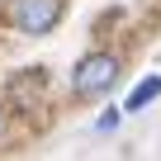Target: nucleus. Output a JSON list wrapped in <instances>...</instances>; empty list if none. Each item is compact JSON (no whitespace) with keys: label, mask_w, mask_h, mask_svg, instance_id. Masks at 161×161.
Returning <instances> with one entry per match:
<instances>
[{"label":"nucleus","mask_w":161,"mask_h":161,"mask_svg":"<svg viewBox=\"0 0 161 161\" xmlns=\"http://www.w3.org/2000/svg\"><path fill=\"white\" fill-rule=\"evenodd\" d=\"M114 80H119V57H109V52H90V57L76 62V71H71V90H76L80 100H90V95H104Z\"/></svg>","instance_id":"f257e3e1"},{"label":"nucleus","mask_w":161,"mask_h":161,"mask_svg":"<svg viewBox=\"0 0 161 161\" xmlns=\"http://www.w3.org/2000/svg\"><path fill=\"white\" fill-rule=\"evenodd\" d=\"M62 0H14V10H10V19H14V29L19 33H52L57 29V19H62Z\"/></svg>","instance_id":"f03ea898"},{"label":"nucleus","mask_w":161,"mask_h":161,"mask_svg":"<svg viewBox=\"0 0 161 161\" xmlns=\"http://www.w3.org/2000/svg\"><path fill=\"white\" fill-rule=\"evenodd\" d=\"M156 95H161V76H147V80H137V86H133V95H128L123 109H142V104H152Z\"/></svg>","instance_id":"7ed1b4c3"}]
</instances>
